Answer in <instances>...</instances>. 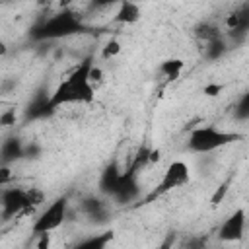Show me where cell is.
Wrapping results in <instances>:
<instances>
[{"label":"cell","mask_w":249,"mask_h":249,"mask_svg":"<svg viewBox=\"0 0 249 249\" xmlns=\"http://www.w3.org/2000/svg\"><path fill=\"white\" fill-rule=\"evenodd\" d=\"M25 156V146L21 144L19 138L16 136H10L2 142V148H0V160H2V165H10L12 161H18Z\"/></svg>","instance_id":"8fae6325"},{"label":"cell","mask_w":249,"mask_h":249,"mask_svg":"<svg viewBox=\"0 0 249 249\" xmlns=\"http://www.w3.org/2000/svg\"><path fill=\"white\" fill-rule=\"evenodd\" d=\"M88 31L89 27L84 23L80 14L72 10H62L35 23L29 31V37L33 41H58V39H68Z\"/></svg>","instance_id":"7a4b0ae2"},{"label":"cell","mask_w":249,"mask_h":249,"mask_svg":"<svg viewBox=\"0 0 249 249\" xmlns=\"http://www.w3.org/2000/svg\"><path fill=\"white\" fill-rule=\"evenodd\" d=\"M119 53H121V43H119L117 39H109V41L103 45V49H101V58L109 60V58L117 56Z\"/></svg>","instance_id":"d6986e66"},{"label":"cell","mask_w":249,"mask_h":249,"mask_svg":"<svg viewBox=\"0 0 249 249\" xmlns=\"http://www.w3.org/2000/svg\"><path fill=\"white\" fill-rule=\"evenodd\" d=\"M195 37L198 41H202L204 45H208V43H212V41H216V39H220L224 35L220 33L218 25H214L212 21H202V23H198L195 27Z\"/></svg>","instance_id":"9a60e30c"},{"label":"cell","mask_w":249,"mask_h":249,"mask_svg":"<svg viewBox=\"0 0 249 249\" xmlns=\"http://www.w3.org/2000/svg\"><path fill=\"white\" fill-rule=\"evenodd\" d=\"M202 91H204V95H218L220 91H222V84H208V86H204L202 88Z\"/></svg>","instance_id":"7402d4cb"},{"label":"cell","mask_w":249,"mask_h":249,"mask_svg":"<svg viewBox=\"0 0 249 249\" xmlns=\"http://www.w3.org/2000/svg\"><path fill=\"white\" fill-rule=\"evenodd\" d=\"M226 27H228V31H226L228 43L241 45V43L249 37V2L239 4V6L228 16Z\"/></svg>","instance_id":"52a82bcc"},{"label":"cell","mask_w":249,"mask_h":249,"mask_svg":"<svg viewBox=\"0 0 249 249\" xmlns=\"http://www.w3.org/2000/svg\"><path fill=\"white\" fill-rule=\"evenodd\" d=\"M93 58H84L51 93V107L56 111L62 105L70 103H91L95 95V84L91 82Z\"/></svg>","instance_id":"6da1fadb"},{"label":"cell","mask_w":249,"mask_h":249,"mask_svg":"<svg viewBox=\"0 0 249 249\" xmlns=\"http://www.w3.org/2000/svg\"><path fill=\"white\" fill-rule=\"evenodd\" d=\"M49 243H51V233H45V235H39V249H49Z\"/></svg>","instance_id":"d4e9b609"},{"label":"cell","mask_w":249,"mask_h":249,"mask_svg":"<svg viewBox=\"0 0 249 249\" xmlns=\"http://www.w3.org/2000/svg\"><path fill=\"white\" fill-rule=\"evenodd\" d=\"M245 226H247V212H245V208H237L220 224L218 239L224 243L241 241L245 237Z\"/></svg>","instance_id":"ba28073f"},{"label":"cell","mask_w":249,"mask_h":249,"mask_svg":"<svg viewBox=\"0 0 249 249\" xmlns=\"http://www.w3.org/2000/svg\"><path fill=\"white\" fill-rule=\"evenodd\" d=\"M233 119L235 121H249V89H245L233 105Z\"/></svg>","instance_id":"ac0fdd59"},{"label":"cell","mask_w":249,"mask_h":249,"mask_svg":"<svg viewBox=\"0 0 249 249\" xmlns=\"http://www.w3.org/2000/svg\"><path fill=\"white\" fill-rule=\"evenodd\" d=\"M111 241H113V231L109 230V231H101V233L84 237L76 245H72L70 249H107Z\"/></svg>","instance_id":"4fadbf2b"},{"label":"cell","mask_w":249,"mask_h":249,"mask_svg":"<svg viewBox=\"0 0 249 249\" xmlns=\"http://www.w3.org/2000/svg\"><path fill=\"white\" fill-rule=\"evenodd\" d=\"M230 181H231V179H226V181L220 185V189H218V191L214 193V196H212V204H218V202L224 198V195H226L228 189H230Z\"/></svg>","instance_id":"44dd1931"},{"label":"cell","mask_w":249,"mask_h":249,"mask_svg":"<svg viewBox=\"0 0 249 249\" xmlns=\"http://www.w3.org/2000/svg\"><path fill=\"white\" fill-rule=\"evenodd\" d=\"M14 121H16V113H14V111H6V113H2V119H0V123H2L4 126H10Z\"/></svg>","instance_id":"603a6c76"},{"label":"cell","mask_w":249,"mask_h":249,"mask_svg":"<svg viewBox=\"0 0 249 249\" xmlns=\"http://www.w3.org/2000/svg\"><path fill=\"white\" fill-rule=\"evenodd\" d=\"M121 175H123V169H121L115 161H111V163L103 169V173H101V177H99V191L111 198L113 193L117 191V185H119V181H121Z\"/></svg>","instance_id":"30bf717a"},{"label":"cell","mask_w":249,"mask_h":249,"mask_svg":"<svg viewBox=\"0 0 249 249\" xmlns=\"http://www.w3.org/2000/svg\"><path fill=\"white\" fill-rule=\"evenodd\" d=\"M138 19H140V6L134 2H121L115 16H113V21L123 23V25L136 23Z\"/></svg>","instance_id":"7c38bea8"},{"label":"cell","mask_w":249,"mask_h":249,"mask_svg":"<svg viewBox=\"0 0 249 249\" xmlns=\"http://www.w3.org/2000/svg\"><path fill=\"white\" fill-rule=\"evenodd\" d=\"M183 68H185V62L181 58H167L160 64V74H163L167 80H177Z\"/></svg>","instance_id":"e0dca14e"},{"label":"cell","mask_w":249,"mask_h":249,"mask_svg":"<svg viewBox=\"0 0 249 249\" xmlns=\"http://www.w3.org/2000/svg\"><path fill=\"white\" fill-rule=\"evenodd\" d=\"M66 214H68V198L66 196H58L54 198L33 222V233L39 237V235H45V233H51L54 231L56 228L62 226V222L66 220Z\"/></svg>","instance_id":"5b68a950"},{"label":"cell","mask_w":249,"mask_h":249,"mask_svg":"<svg viewBox=\"0 0 249 249\" xmlns=\"http://www.w3.org/2000/svg\"><path fill=\"white\" fill-rule=\"evenodd\" d=\"M53 113H54V111H53V107H51V95H47L45 91L37 93V95L31 99V103L27 105V109H25V117L31 119V121H35V119H45V117H49V115H53Z\"/></svg>","instance_id":"9c48e42d"},{"label":"cell","mask_w":249,"mask_h":249,"mask_svg":"<svg viewBox=\"0 0 249 249\" xmlns=\"http://www.w3.org/2000/svg\"><path fill=\"white\" fill-rule=\"evenodd\" d=\"M82 210L91 218V220H103L107 216V204L99 196H88L82 200Z\"/></svg>","instance_id":"5bb4252c"},{"label":"cell","mask_w":249,"mask_h":249,"mask_svg":"<svg viewBox=\"0 0 249 249\" xmlns=\"http://www.w3.org/2000/svg\"><path fill=\"white\" fill-rule=\"evenodd\" d=\"M185 249H206V237H202V235L191 237V239L187 241Z\"/></svg>","instance_id":"ffe728a7"},{"label":"cell","mask_w":249,"mask_h":249,"mask_svg":"<svg viewBox=\"0 0 249 249\" xmlns=\"http://www.w3.org/2000/svg\"><path fill=\"white\" fill-rule=\"evenodd\" d=\"M243 136L239 132H233V130H222V128H216V126H196L189 132V138H187V148L195 154H208V152H214V150H220L224 146H230V144H235L239 142Z\"/></svg>","instance_id":"3957f363"},{"label":"cell","mask_w":249,"mask_h":249,"mask_svg":"<svg viewBox=\"0 0 249 249\" xmlns=\"http://www.w3.org/2000/svg\"><path fill=\"white\" fill-rule=\"evenodd\" d=\"M191 181V169H189V165L185 163V161H181V160H177V161H171L169 165H167V169L163 171V175H161V179H160V183L144 196V200H142V204H148V202H154L156 198H160V196H163V195H167V193H171L173 189H177V187H183V185H187Z\"/></svg>","instance_id":"277c9868"},{"label":"cell","mask_w":249,"mask_h":249,"mask_svg":"<svg viewBox=\"0 0 249 249\" xmlns=\"http://www.w3.org/2000/svg\"><path fill=\"white\" fill-rule=\"evenodd\" d=\"M228 49H230V43H228V39H226V35H224V37H220V39L208 43V45L204 47V53H206V58H208V60H218V58H222V56L228 53Z\"/></svg>","instance_id":"2e32d148"},{"label":"cell","mask_w":249,"mask_h":249,"mask_svg":"<svg viewBox=\"0 0 249 249\" xmlns=\"http://www.w3.org/2000/svg\"><path fill=\"white\" fill-rule=\"evenodd\" d=\"M0 204H2V218L4 220H10L21 212L33 210L29 189H21V187H4Z\"/></svg>","instance_id":"8992f818"},{"label":"cell","mask_w":249,"mask_h":249,"mask_svg":"<svg viewBox=\"0 0 249 249\" xmlns=\"http://www.w3.org/2000/svg\"><path fill=\"white\" fill-rule=\"evenodd\" d=\"M173 245H175V235H173V233H169V235L160 243V247H158V249H173Z\"/></svg>","instance_id":"cb8c5ba5"}]
</instances>
